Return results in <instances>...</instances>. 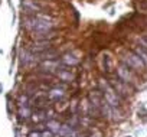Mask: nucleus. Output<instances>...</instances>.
Listing matches in <instances>:
<instances>
[{
    "label": "nucleus",
    "instance_id": "1",
    "mask_svg": "<svg viewBox=\"0 0 147 137\" xmlns=\"http://www.w3.org/2000/svg\"><path fill=\"white\" fill-rule=\"evenodd\" d=\"M123 63H125L133 71H143L146 68V63L143 62V59L133 51L125 52V55L123 56Z\"/></svg>",
    "mask_w": 147,
    "mask_h": 137
},
{
    "label": "nucleus",
    "instance_id": "2",
    "mask_svg": "<svg viewBox=\"0 0 147 137\" xmlns=\"http://www.w3.org/2000/svg\"><path fill=\"white\" fill-rule=\"evenodd\" d=\"M101 88H102V95H104L105 101L113 107H120V95L113 88V85L110 82H105L104 80H101Z\"/></svg>",
    "mask_w": 147,
    "mask_h": 137
},
{
    "label": "nucleus",
    "instance_id": "3",
    "mask_svg": "<svg viewBox=\"0 0 147 137\" xmlns=\"http://www.w3.org/2000/svg\"><path fill=\"white\" fill-rule=\"evenodd\" d=\"M117 75H118V78H120L123 82L128 84L130 87H131V85L134 84V81H136L134 74H133V70H130L125 63H121V65L117 68Z\"/></svg>",
    "mask_w": 147,
    "mask_h": 137
},
{
    "label": "nucleus",
    "instance_id": "4",
    "mask_svg": "<svg viewBox=\"0 0 147 137\" xmlns=\"http://www.w3.org/2000/svg\"><path fill=\"white\" fill-rule=\"evenodd\" d=\"M110 84L113 85V88L117 91V94L120 95V97H127V94H128V84H125V82H123L120 78L118 80H113V81H110Z\"/></svg>",
    "mask_w": 147,
    "mask_h": 137
},
{
    "label": "nucleus",
    "instance_id": "5",
    "mask_svg": "<svg viewBox=\"0 0 147 137\" xmlns=\"http://www.w3.org/2000/svg\"><path fill=\"white\" fill-rule=\"evenodd\" d=\"M22 6L25 7V10L29 15H38L39 12H42V6L36 2V0H23Z\"/></svg>",
    "mask_w": 147,
    "mask_h": 137
},
{
    "label": "nucleus",
    "instance_id": "6",
    "mask_svg": "<svg viewBox=\"0 0 147 137\" xmlns=\"http://www.w3.org/2000/svg\"><path fill=\"white\" fill-rule=\"evenodd\" d=\"M51 48H52V42H51V40H36V42L32 45L30 51H32L33 53L39 55V53H42V52H45V51H48V49H51Z\"/></svg>",
    "mask_w": 147,
    "mask_h": 137
},
{
    "label": "nucleus",
    "instance_id": "7",
    "mask_svg": "<svg viewBox=\"0 0 147 137\" xmlns=\"http://www.w3.org/2000/svg\"><path fill=\"white\" fill-rule=\"evenodd\" d=\"M69 66H66V65H61V68L56 71V75H58V78L61 80V81H65V82H69V81H72L74 80V75H72V72H71V70H68Z\"/></svg>",
    "mask_w": 147,
    "mask_h": 137
},
{
    "label": "nucleus",
    "instance_id": "8",
    "mask_svg": "<svg viewBox=\"0 0 147 137\" xmlns=\"http://www.w3.org/2000/svg\"><path fill=\"white\" fill-rule=\"evenodd\" d=\"M20 58H22V63H23V65H32V63L36 61L38 55H36V53H33L30 49H23V51H22Z\"/></svg>",
    "mask_w": 147,
    "mask_h": 137
},
{
    "label": "nucleus",
    "instance_id": "9",
    "mask_svg": "<svg viewBox=\"0 0 147 137\" xmlns=\"http://www.w3.org/2000/svg\"><path fill=\"white\" fill-rule=\"evenodd\" d=\"M61 62L66 66H75L80 63V58L74 53H63L62 58H61Z\"/></svg>",
    "mask_w": 147,
    "mask_h": 137
},
{
    "label": "nucleus",
    "instance_id": "10",
    "mask_svg": "<svg viewBox=\"0 0 147 137\" xmlns=\"http://www.w3.org/2000/svg\"><path fill=\"white\" fill-rule=\"evenodd\" d=\"M48 97H49L51 101H59V100H62V98L65 97V91H63V88L56 87V88H52V90L49 91Z\"/></svg>",
    "mask_w": 147,
    "mask_h": 137
},
{
    "label": "nucleus",
    "instance_id": "11",
    "mask_svg": "<svg viewBox=\"0 0 147 137\" xmlns=\"http://www.w3.org/2000/svg\"><path fill=\"white\" fill-rule=\"evenodd\" d=\"M42 61H49V59H58V52L55 51V49H48V51H45V52H42V53H39L38 55Z\"/></svg>",
    "mask_w": 147,
    "mask_h": 137
},
{
    "label": "nucleus",
    "instance_id": "12",
    "mask_svg": "<svg viewBox=\"0 0 147 137\" xmlns=\"http://www.w3.org/2000/svg\"><path fill=\"white\" fill-rule=\"evenodd\" d=\"M46 126H48V130H51L53 134H58L59 130H61V127H62V124L59 121H55V120H49L46 123Z\"/></svg>",
    "mask_w": 147,
    "mask_h": 137
},
{
    "label": "nucleus",
    "instance_id": "13",
    "mask_svg": "<svg viewBox=\"0 0 147 137\" xmlns=\"http://www.w3.org/2000/svg\"><path fill=\"white\" fill-rule=\"evenodd\" d=\"M133 52H136L141 59H143V62L146 63V66H147V51L146 49H143L141 46H136V48H133Z\"/></svg>",
    "mask_w": 147,
    "mask_h": 137
},
{
    "label": "nucleus",
    "instance_id": "14",
    "mask_svg": "<svg viewBox=\"0 0 147 137\" xmlns=\"http://www.w3.org/2000/svg\"><path fill=\"white\" fill-rule=\"evenodd\" d=\"M19 115H20V118H29L32 115L29 105H20L19 107Z\"/></svg>",
    "mask_w": 147,
    "mask_h": 137
},
{
    "label": "nucleus",
    "instance_id": "15",
    "mask_svg": "<svg viewBox=\"0 0 147 137\" xmlns=\"http://www.w3.org/2000/svg\"><path fill=\"white\" fill-rule=\"evenodd\" d=\"M104 68L107 70V72H108V71H111V59H110V56H108V55H105V56H104Z\"/></svg>",
    "mask_w": 147,
    "mask_h": 137
},
{
    "label": "nucleus",
    "instance_id": "16",
    "mask_svg": "<svg viewBox=\"0 0 147 137\" xmlns=\"http://www.w3.org/2000/svg\"><path fill=\"white\" fill-rule=\"evenodd\" d=\"M138 43H140V46H141L143 49L147 51V36H140V38H138Z\"/></svg>",
    "mask_w": 147,
    "mask_h": 137
},
{
    "label": "nucleus",
    "instance_id": "17",
    "mask_svg": "<svg viewBox=\"0 0 147 137\" xmlns=\"http://www.w3.org/2000/svg\"><path fill=\"white\" fill-rule=\"evenodd\" d=\"M42 137H53V133H52L51 130H48V131H43V133H42Z\"/></svg>",
    "mask_w": 147,
    "mask_h": 137
},
{
    "label": "nucleus",
    "instance_id": "18",
    "mask_svg": "<svg viewBox=\"0 0 147 137\" xmlns=\"http://www.w3.org/2000/svg\"><path fill=\"white\" fill-rule=\"evenodd\" d=\"M29 137H42V133H39V131H32V133L29 134Z\"/></svg>",
    "mask_w": 147,
    "mask_h": 137
},
{
    "label": "nucleus",
    "instance_id": "19",
    "mask_svg": "<svg viewBox=\"0 0 147 137\" xmlns=\"http://www.w3.org/2000/svg\"><path fill=\"white\" fill-rule=\"evenodd\" d=\"M0 91H2V85H0Z\"/></svg>",
    "mask_w": 147,
    "mask_h": 137
},
{
    "label": "nucleus",
    "instance_id": "20",
    "mask_svg": "<svg viewBox=\"0 0 147 137\" xmlns=\"http://www.w3.org/2000/svg\"><path fill=\"white\" fill-rule=\"evenodd\" d=\"M128 137H130V136H128Z\"/></svg>",
    "mask_w": 147,
    "mask_h": 137
}]
</instances>
